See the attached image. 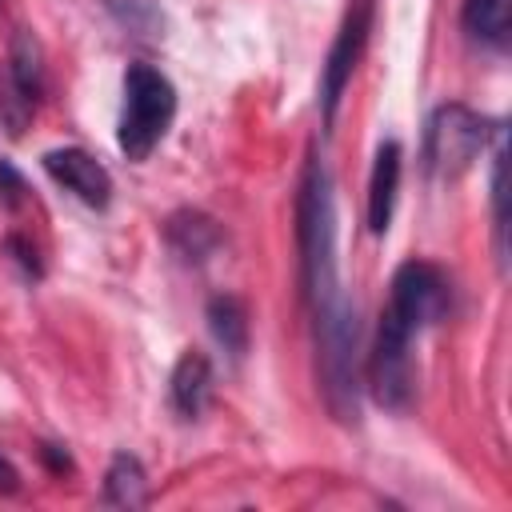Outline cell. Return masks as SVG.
<instances>
[{"label":"cell","mask_w":512,"mask_h":512,"mask_svg":"<svg viewBox=\"0 0 512 512\" xmlns=\"http://www.w3.org/2000/svg\"><path fill=\"white\" fill-rule=\"evenodd\" d=\"M316 320V356H320V388L328 412L340 424L360 420V380H356V352H360V324L356 308L340 284L308 296Z\"/></svg>","instance_id":"obj_1"},{"label":"cell","mask_w":512,"mask_h":512,"mask_svg":"<svg viewBox=\"0 0 512 512\" xmlns=\"http://www.w3.org/2000/svg\"><path fill=\"white\" fill-rule=\"evenodd\" d=\"M296 244H300V284L304 296L340 284L336 276V208H332V180L324 164L312 156L300 176L296 196Z\"/></svg>","instance_id":"obj_2"},{"label":"cell","mask_w":512,"mask_h":512,"mask_svg":"<svg viewBox=\"0 0 512 512\" xmlns=\"http://www.w3.org/2000/svg\"><path fill=\"white\" fill-rule=\"evenodd\" d=\"M176 120V88L172 80L152 64H128L124 72V108L116 124L120 152L140 164L152 156V148L164 140V132Z\"/></svg>","instance_id":"obj_3"},{"label":"cell","mask_w":512,"mask_h":512,"mask_svg":"<svg viewBox=\"0 0 512 512\" xmlns=\"http://www.w3.org/2000/svg\"><path fill=\"white\" fill-rule=\"evenodd\" d=\"M492 128L496 124H488V116H480L460 100L440 104L424 132V168L436 180H460L472 168V160L484 152Z\"/></svg>","instance_id":"obj_4"},{"label":"cell","mask_w":512,"mask_h":512,"mask_svg":"<svg viewBox=\"0 0 512 512\" xmlns=\"http://www.w3.org/2000/svg\"><path fill=\"white\" fill-rule=\"evenodd\" d=\"M412 332L396 324L388 312H380L376 344L368 352V388L380 408L404 412L412 400Z\"/></svg>","instance_id":"obj_5"},{"label":"cell","mask_w":512,"mask_h":512,"mask_svg":"<svg viewBox=\"0 0 512 512\" xmlns=\"http://www.w3.org/2000/svg\"><path fill=\"white\" fill-rule=\"evenodd\" d=\"M444 308H448V280L436 264L404 260L392 272V292H388L384 312L396 324H404L412 336H420L436 316H444Z\"/></svg>","instance_id":"obj_6"},{"label":"cell","mask_w":512,"mask_h":512,"mask_svg":"<svg viewBox=\"0 0 512 512\" xmlns=\"http://www.w3.org/2000/svg\"><path fill=\"white\" fill-rule=\"evenodd\" d=\"M368 32H372V0H356L324 56V68H320V112H324V124L336 120V108H340V96H344V84L352 80V68L368 44Z\"/></svg>","instance_id":"obj_7"},{"label":"cell","mask_w":512,"mask_h":512,"mask_svg":"<svg viewBox=\"0 0 512 512\" xmlns=\"http://www.w3.org/2000/svg\"><path fill=\"white\" fill-rule=\"evenodd\" d=\"M44 172L64 188V192H72L80 204H88V208H108L112 204V176H108V168L92 156V152H84V148H52V152H44Z\"/></svg>","instance_id":"obj_8"},{"label":"cell","mask_w":512,"mask_h":512,"mask_svg":"<svg viewBox=\"0 0 512 512\" xmlns=\"http://www.w3.org/2000/svg\"><path fill=\"white\" fill-rule=\"evenodd\" d=\"M400 172H404V148H400V140H380L376 164H372V176H368V232L372 236H384L388 224H392Z\"/></svg>","instance_id":"obj_9"},{"label":"cell","mask_w":512,"mask_h":512,"mask_svg":"<svg viewBox=\"0 0 512 512\" xmlns=\"http://www.w3.org/2000/svg\"><path fill=\"white\" fill-rule=\"evenodd\" d=\"M208 396H212V364L204 352L188 348L176 368H172V380H168V400L176 408L180 420H196L204 408H208Z\"/></svg>","instance_id":"obj_10"},{"label":"cell","mask_w":512,"mask_h":512,"mask_svg":"<svg viewBox=\"0 0 512 512\" xmlns=\"http://www.w3.org/2000/svg\"><path fill=\"white\" fill-rule=\"evenodd\" d=\"M164 240H168V248H172L184 264H204V260L220 248L224 236H220V228H216L212 216L184 208V212L168 216V224H164Z\"/></svg>","instance_id":"obj_11"},{"label":"cell","mask_w":512,"mask_h":512,"mask_svg":"<svg viewBox=\"0 0 512 512\" xmlns=\"http://www.w3.org/2000/svg\"><path fill=\"white\" fill-rule=\"evenodd\" d=\"M4 80L24 96V100H40L44 92V52H40V40L28 32V28H16L12 32V44H8V60H4Z\"/></svg>","instance_id":"obj_12"},{"label":"cell","mask_w":512,"mask_h":512,"mask_svg":"<svg viewBox=\"0 0 512 512\" xmlns=\"http://www.w3.org/2000/svg\"><path fill=\"white\" fill-rule=\"evenodd\" d=\"M208 332L232 360H244V352H248V308H244V300L232 296V292L212 296L208 300Z\"/></svg>","instance_id":"obj_13"},{"label":"cell","mask_w":512,"mask_h":512,"mask_svg":"<svg viewBox=\"0 0 512 512\" xmlns=\"http://www.w3.org/2000/svg\"><path fill=\"white\" fill-rule=\"evenodd\" d=\"M108 508H144L148 504V472L132 452H116L104 472V496Z\"/></svg>","instance_id":"obj_14"},{"label":"cell","mask_w":512,"mask_h":512,"mask_svg":"<svg viewBox=\"0 0 512 512\" xmlns=\"http://www.w3.org/2000/svg\"><path fill=\"white\" fill-rule=\"evenodd\" d=\"M464 32L480 44H504L508 40V20H512V0H464Z\"/></svg>","instance_id":"obj_15"},{"label":"cell","mask_w":512,"mask_h":512,"mask_svg":"<svg viewBox=\"0 0 512 512\" xmlns=\"http://www.w3.org/2000/svg\"><path fill=\"white\" fill-rule=\"evenodd\" d=\"M104 4H108V12H112L124 28L140 32V36H152V32L164 28V12H160L156 0H104Z\"/></svg>","instance_id":"obj_16"},{"label":"cell","mask_w":512,"mask_h":512,"mask_svg":"<svg viewBox=\"0 0 512 512\" xmlns=\"http://www.w3.org/2000/svg\"><path fill=\"white\" fill-rule=\"evenodd\" d=\"M496 148H492V176H488V192H492V220H496V248L504 260V228H508V212H504V128L496 124Z\"/></svg>","instance_id":"obj_17"},{"label":"cell","mask_w":512,"mask_h":512,"mask_svg":"<svg viewBox=\"0 0 512 512\" xmlns=\"http://www.w3.org/2000/svg\"><path fill=\"white\" fill-rule=\"evenodd\" d=\"M0 192H4L8 204H16L20 192H24V180H20V172H16L8 160H0Z\"/></svg>","instance_id":"obj_18"},{"label":"cell","mask_w":512,"mask_h":512,"mask_svg":"<svg viewBox=\"0 0 512 512\" xmlns=\"http://www.w3.org/2000/svg\"><path fill=\"white\" fill-rule=\"evenodd\" d=\"M8 248L16 252V260H20V264H24L32 276H40V260H36V252H32V248H28L20 236H12V240H8Z\"/></svg>","instance_id":"obj_19"},{"label":"cell","mask_w":512,"mask_h":512,"mask_svg":"<svg viewBox=\"0 0 512 512\" xmlns=\"http://www.w3.org/2000/svg\"><path fill=\"white\" fill-rule=\"evenodd\" d=\"M16 488H20V472H16V464L8 456H0V492L12 496Z\"/></svg>","instance_id":"obj_20"},{"label":"cell","mask_w":512,"mask_h":512,"mask_svg":"<svg viewBox=\"0 0 512 512\" xmlns=\"http://www.w3.org/2000/svg\"><path fill=\"white\" fill-rule=\"evenodd\" d=\"M40 456H44V460H48V464H52L56 472H68V468H72L68 452H56V444H44V448H40Z\"/></svg>","instance_id":"obj_21"}]
</instances>
